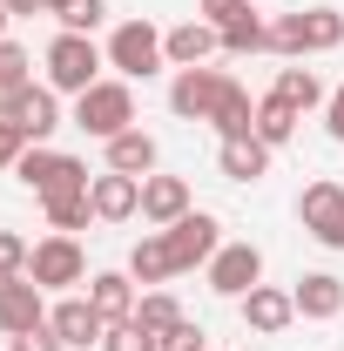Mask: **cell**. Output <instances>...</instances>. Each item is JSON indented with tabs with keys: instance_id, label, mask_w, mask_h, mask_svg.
Returning <instances> with one entry per match:
<instances>
[{
	"instance_id": "obj_9",
	"label": "cell",
	"mask_w": 344,
	"mask_h": 351,
	"mask_svg": "<svg viewBox=\"0 0 344 351\" xmlns=\"http://www.w3.org/2000/svg\"><path fill=\"white\" fill-rule=\"evenodd\" d=\"M162 237H169L175 277H182V270H196V263H210L216 250H223V223H216L210 210H189V217H182V223H169Z\"/></svg>"
},
{
	"instance_id": "obj_39",
	"label": "cell",
	"mask_w": 344,
	"mask_h": 351,
	"mask_svg": "<svg viewBox=\"0 0 344 351\" xmlns=\"http://www.w3.org/2000/svg\"><path fill=\"white\" fill-rule=\"evenodd\" d=\"M7 14H14V21H27V14H47V0H7Z\"/></svg>"
},
{
	"instance_id": "obj_40",
	"label": "cell",
	"mask_w": 344,
	"mask_h": 351,
	"mask_svg": "<svg viewBox=\"0 0 344 351\" xmlns=\"http://www.w3.org/2000/svg\"><path fill=\"white\" fill-rule=\"evenodd\" d=\"M7 27H14V14H7V0H0V41H7Z\"/></svg>"
},
{
	"instance_id": "obj_34",
	"label": "cell",
	"mask_w": 344,
	"mask_h": 351,
	"mask_svg": "<svg viewBox=\"0 0 344 351\" xmlns=\"http://www.w3.org/2000/svg\"><path fill=\"white\" fill-rule=\"evenodd\" d=\"M162 351H210V331H203L196 317H182V324L162 331Z\"/></svg>"
},
{
	"instance_id": "obj_41",
	"label": "cell",
	"mask_w": 344,
	"mask_h": 351,
	"mask_svg": "<svg viewBox=\"0 0 344 351\" xmlns=\"http://www.w3.org/2000/svg\"><path fill=\"white\" fill-rule=\"evenodd\" d=\"M250 7H257V0H250Z\"/></svg>"
},
{
	"instance_id": "obj_31",
	"label": "cell",
	"mask_w": 344,
	"mask_h": 351,
	"mask_svg": "<svg viewBox=\"0 0 344 351\" xmlns=\"http://www.w3.org/2000/svg\"><path fill=\"white\" fill-rule=\"evenodd\" d=\"M54 21H61V34H95V27L108 21V7H101V0H61Z\"/></svg>"
},
{
	"instance_id": "obj_1",
	"label": "cell",
	"mask_w": 344,
	"mask_h": 351,
	"mask_svg": "<svg viewBox=\"0 0 344 351\" xmlns=\"http://www.w3.org/2000/svg\"><path fill=\"white\" fill-rule=\"evenodd\" d=\"M47 68V88L54 95H88V88L101 82V68H108V54L95 47V34H54L41 54Z\"/></svg>"
},
{
	"instance_id": "obj_23",
	"label": "cell",
	"mask_w": 344,
	"mask_h": 351,
	"mask_svg": "<svg viewBox=\"0 0 344 351\" xmlns=\"http://www.w3.org/2000/svg\"><path fill=\"white\" fill-rule=\"evenodd\" d=\"M223 34V54H236V61H250V54H270V21H263L257 7H243L230 27H216Z\"/></svg>"
},
{
	"instance_id": "obj_24",
	"label": "cell",
	"mask_w": 344,
	"mask_h": 351,
	"mask_svg": "<svg viewBox=\"0 0 344 351\" xmlns=\"http://www.w3.org/2000/svg\"><path fill=\"white\" fill-rule=\"evenodd\" d=\"M270 95H277V101H291L297 115H310V108H324V95H331V88L317 82V68H277Z\"/></svg>"
},
{
	"instance_id": "obj_27",
	"label": "cell",
	"mask_w": 344,
	"mask_h": 351,
	"mask_svg": "<svg viewBox=\"0 0 344 351\" xmlns=\"http://www.w3.org/2000/svg\"><path fill=\"white\" fill-rule=\"evenodd\" d=\"M210 129L223 135V142H230V135H257V101H250V88H243V82L223 95V108H216Z\"/></svg>"
},
{
	"instance_id": "obj_38",
	"label": "cell",
	"mask_w": 344,
	"mask_h": 351,
	"mask_svg": "<svg viewBox=\"0 0 344 351\" xmlns=\"http://www.w3.org/2000/svg\"><path fill=\"white\" fill-rule=\"evenodd\" d=\"M324 129H331V142H344V82L324 95Z\"/></svg>"
},
{
	"instance_id": "obj_3",
	"label": "cell",
	"mask_w": 344,
	"mask_h": 351,
	"mask_svg": "<svg viewBox=\"0 0 344 351\" xmlns=\"http://www.w3.org/2000/svg\"><path fill=\"white\" fill-rule=\"evenodd\" d=\"M108 68L122 75V82H149V75H162L169 68V54H162V27H149V21H122L115 34H108Z\"/></svg>"
},
{
	"instance_id": "obj_14",
	"label": "cell",
	"mask_w": 344,
	"mask_h": 351,
	"mask_svg": "<svg viewBox=\"0 0 344 351\" xmlns=\"http://www.w3.org/2000/svg\"><path fill=\"white\" fill-rule=\"evenodd\" d=\"M291 304H297V317H310V324H331L344 311V277H331V270H304L297 284H291Z\"/></svg>"
},
{
	"instance_id": "obj_28",
	"label": "cell",
	"mask_w": 344,
	"mask_h": 351,
	"mask_svg": "<svg viewBox=\"0 0 344 351\" xmlns=\"http://www.w3.org/2000/svg\"><path fill=\"white\" fill-rule=\"evenodd\" d=\"M297 108H291V101H277V95H263L257 101V142H270V149H284V142H291V135H297Z\"/></svg>"
},
{
	"instance_id": "obj_6",
	"label": "cell",
	"mask_w": 344,
	"mask_h": 351,
	"mask_svg": "<svg viewBox=\"0 0 344 351\" xmlns=\"http://www.w3.org/2000/svg\"><path fill=\"white\" fill-rule=\"evenodd\" d=\"M27 277H34L41 291H61V298H68L75 284H88V250L75 243V237H61V230H54V237H41V243H34Z\"/></svg>"
},
{
	"instance_id": "obj_35",
	"label": "cell",
	"mask_w": 344,
	"mask_h": 351,
	"mask_svg": "<svg viewBox=\"0 0 344 351\" xmlns=\"http://www.w3.org/2000/svg\"><path fill=\"white\" fill-rule=\"evenodd\" d=\"M7 351H68L54 338V324H34V331H21V338H7Z\"/></svg>"
},
{
	"instance_id": "obj_13",
	"label": "cell",
	"mask_w": 344,
	"mask_h": 351,
	"mask_svg": "<svg viewBox=\"0 0 344 351\" xmlns=\"http://www.w3.org/2000/svg\"><path fill=\"white\" fill-rule=\"evenodd\" d=\"M243 311V324L257 331V338H284L291 324H297V304H291V291H277V284H257L250 298H236Z\"/></svg>"
},
{
	"instance_id": "obj_8",
	"label": "cell",
	"mask_w": 344,
	"mask_h": 351,
	"mask_svg": "<svg viewBox=\"0 0 344 351\" xmlns=\"http://www.w3.org/2000/svg\"><path fill=\"white\" fill-rule=\"evenodd\" d=\"M203 270H210L216 298H250V291L263 284V250H257V243H223Z\"/></svg>"
},
{
	"instance_id": "obj_10",
	"label": "cell",
	"mask_w": 344,
	"mask_h": 351,
	"mask_svg": "<svg viewBox=\"0 0 344 351\" xmlns=\"http://www.w3.org/2000/svg\"><path fill=\"white\" fill-rule=\"evenodd\" d=\"M47 291L34 284V277H0V331L7 338H21V331H34V324H47Z\"/></svg>"
},
{
	"instance_id": "obj_21",
	"label": "cell",
	"mask_w": 344,
	"mask_h": 351,
	"mask_svg": "<svg viewBox=\"0 0 344 351\" xmlns=\"http://www.w3.org/2000/svg\"><path fill=\"white\" fill-rule=\"evenodd\" d=\"M14 122H21V135H27V142H47V135L61 129V95H54L47 82H34L27 95H21V108H14Z\"/></svg>"
},
{
	"instance_id": "obj_33",
	"label": "cell",
	"mask_w": 344,
	"mask_h": 351,
	"mask_svg": "<svg viewBox=\"0 0 344 351\" xmlns=\"http://www.w3.org/2000/svg\"><path fill=\"white\" fill-rule=\"evenodd\" d=\"M270 54H291V61L304 54V21L297 14H277L270 21Z\"/></svg>"
},
{
	"instance_id": "obj_26",
	"label": "cell",
	"mask_w": 344,
	"mask_h": 351,
	"mask_svg": "<svg viewBox=\"0 0 344 351\" xmlns=\"http://www.w3.org/2000/svg\"><path fill=\"white\" fill-rule=\"evenodd\" d=\"M41 210H47V230H61V237H75V230H88V223H101V217H95V203H88V189L41 196Z\"/></svg>"
},
{
	"instance_id": "obj_30",
	"label": "cell",
	"mask_w": 344,
	"mask_h": 351,
	"mask_svg": "<svg viewBox=\"0 0 344 351\" xmlns=\"http://www.w3.org/2000/svg\"><path fill=\"white\" fill-rule=\"evenodd\" d=\"M101 351H162V338H156V331H149L142 317H122V324H108Z\"/></svg>"
},
{
	"instance_id": "obj_4",
	"label": "cell",
	"mask_w": 344,
	"mask_h": 351,
	"mask_svg": "<svg viewBox=\"0 0 344 351\" xmlns=\"http://www.w3.org/2000/svg\"><path fill=\"white\" fill-rule=\"evenodd\" d=\"M14 182H27L34 196H68V189H88L95 176H88V162H82V156H61V149L34 142V149L14 162Z\"/></svg>"
},
{
	"instance_id": "obj_17",
	"label": "cell",
	"mask_w": 344,
	"mask_h": 351,
	"mask_svg": "<svg viewBox=\"0 0 344 351\" xmlns=\"http://www.w3.org/2000/svg\"><path fill=\"white\" fill-rule=\"evenodd\" d=\"M270 156H277V149L257 142V135H230V142L216 149V169L230 176V182H263V176H270Z\"/></svg>"
},
{
	"instance_id": "obj_18",
	"label": "cell",
	"mask_w": 344,
	"mask_h": 351,
	"mask_svg": "<svg viewBox=\"0 0 344 351\" xmlns=\"http://www.w3.org/2000/svg\"><path fill=\"white\" fill-rule=\"evenodd\" d=\"M135 298H142V291H135V277H129V270H95V277H88V304L101 311L108 324L135 317Z\"/></svg>"
},
{
	"instance_id": "obj_22",
	"label": "cell",
	"mask_w": 344,
	"mask_h": 351,
	"mask_svg": "<svg viewBox=\"0 0 344 351\" xmlns=\"http://www.w3.org/2000/svg\"><path fill=\"white\" fill-rule=\"evenodd\" d=\"M156 162H162V149H156L149 129H122L108 142V169H122V176H156Z\"/></svg>"
},
{
	"instance_id": "obj_29",
	"label": "cell",
	"mask_w": 344,
	"mask_h": 351,
	"mask_svg": "<svg viewBox=\"0 0 344 351\" xmlns=\"http://www.w3.org/2000/svg\"><path fill=\"white\" fill-rule=\"evenodd\" d=\"M135 317H142V324L162 338V331H169V324H182L189 311L175 304V291H169V284H156V291H142V298H135Z\"/></svg>"
},
{
	"instance_id": "obj_32",
	"label": "cell",
	"mask_w": 344,
	"mask_h": 351,
	"mask_svg": "<svg viewBox=\"0 0 344 351\" xmlns=\"http://www.w3.org/2000/svg\"><path fill=\"white\" fill-rule=\"evenodd\" d=\"M27 257H34V243L21 230H0V277H27Z\"/></svg>"
},
{
	"instance_id": "obj_36",
	"label": "cell",
	"mask_w": 344,
	"mask_h": 351,
	"mask_svg": "<svg viewBox=\"0 0 344 351\" xmlns=\"http://www.w3.org/2000/svg\"><path fill=\"white\" fill-rule=\"evenodd\" d=\"M27 149H34V142L21 135V122H0V169H14V162H21Z\"/></svg>"
},
{
	"instance_id": "obj_15",
	"label": "cell",
	"mask_w": 344,
	"mask_h": 351,
	"mask_svg": "<svg viewBox=\"0 0 344 351\" xmlns=\"http://www.w3.org/2000/svg\"><path fill=\"white\" fill-rule=\"evenodd\" d=\"M196 210L189 203V182L182 176H142V223H156V230H169Z\"/></svg>"
},
{
	"instance_id": "obj_11",
	"label": "cell",
	"mask_w": 344,
	"mask_h": 351,
	"mask_svg": "<svg viewBox=\"0 0 344 351\" xmlns=\"http://www.w3.org/2000/svg\"><path fill=\"white\" fill-rule=\"evenodd\" d=\"M47 324H54V338L68 351H88V345L101 351V338H108V317L88 304V298H61V304L47 311Z\"/></svg>"
},
{
	"instance_id": "obj_7",
	"label": "cell",
	"mask_w": 344,
	"mask_h": 351,
	"mask_svg": "<svg viewBox=\"0 0 344 351\" xmlns=\"http://www.w3.org/2000/svg\"><path fill=\"white\" fill-rule=\"evenodd\" d=\"M297 223L324 243V250H344V182L331 176H317V182H304L297 196Z\"/></svg>"
},
{
	"instance_id": "obj_20",
	"label": "cell",
	"mask_w": 344,
	"mask_h": 351,
	"mask_svg": "<svg viewBox=\"0 0 344 351\" xmlns=\"http://www.w3.org/2000/svg\"><path fill=\"white\" fill-rule=\"evenodd\" d=\"M129 277L142 291H156V284L175 277V257H169V237H162V230H142V243L129 250Z\"/></svg>"
},
{
	"instance_id": "obj_16",
	"label": "cell",
	"mask_w": 344,
	"mask_h": 351,
	"mask_svg": "<svg viewBox=\"0 0 344 351\" xmlns=\"http://www.w3.org/2000/svg\"><path fill=\"white\" fill-rule=\"evenodd\" d=\"M162 54H169V68H203L210 54H223V34H216L210 21H196V14H189L182 27L162 34Z\"/></svg>"
},
{
	"instance_id": "obj_25",
	"label": "cell",
	"mask_w": 344,
	"mask_h": 351,
	"mask_svg": "<svg viewBox=\"0 0 344 351\" xmlns=\"http://www.w3.org/2000/svg\"><path fill=\"white\" fill-rule=\"evenodd\" d=\"M304 54H331L344 47V7H304Z\"/></svg>"
},
{
	"instance_id": "obj_12",
	"label": "cell",
	"mask_w": 344,
	"mask_h": 351,
	"mask_svg": "<svg viewBox=\"0 0 344 351\" xmlns=\"http://www.w3.org/2000/svg\"><path fill=\"white\" fill-rule=\"evenodd\" d=\"M88 203H95V217H101V223H129V217H142V176L101 169L95 182H88Z\"/></svg>"
},
{
	"instance_id": "obj_2",
	"label": "cell",
	"mask_w": 344,
	"mask_h": 351,
	"mask_svg": "<svg viewBox=\"0 0 344 351\" xmlns=\"http://www.w3.org/2000/svg\"><path fill=\"white\" fill-rule=\"evenodd\" d=\"M75 129L95 142H115L122 129H135V82H95L88 95H75Z\"/></svg>"
},
{
	"instance_id": "obj_37",
	"label": "cell",
	"mask_w": 344,
	"mask_h": 351,
	"mask_svg": "<svg viewBox=\"0 0 344 351\" xmlns=\"http://www.w3.org/2000/svg\"><path fill=\"white\" fill-rule=\"evenodd\" d=\"M243 7H250V0H196V21H210V27H230Z\"/></svg>"
},
{
	"instance_id": "obj_19",
	"label": "cell",
	"mask_w": 344,
	"mask_h": 351,
	"mask_svg": "<svg viewBox=\"0 0 344 351\" xmlns=\"http://www.w3.org/2000/svg\"><path fill=\"white\" fill-rule=\"evenodd\" d=\"M27 88H34V54L21 41H0V122H14V108H21Z\"/></svg>"
},
{
	"instance_id": "obj_5",
	"label": "cell",
	"mask_w": 344,
	"mask_h": 351,
	"mask_svg": "<svg viewBox=\"0 0 344 351\" xmlns=\"http://www.w3.org/2000/svg\"><path fill=\"white\" fill-rule=\"evenodd\" d=\"M230 75L223 68H175V82H169V108L182 115V122H216V108H223V95H230Z\"/></svg>"
}]
</instances>
